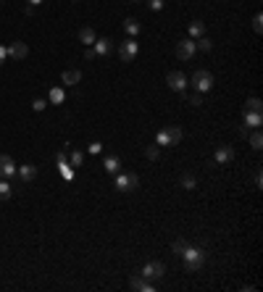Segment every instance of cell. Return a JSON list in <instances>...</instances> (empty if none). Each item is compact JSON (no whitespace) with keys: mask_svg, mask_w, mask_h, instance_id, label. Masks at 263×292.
I'll return each instance as SVG.
<instances>
[{"mask_svg":"<svg viewBox=\"0 0 263 292\" xmlns=\"http://www.w3.org/2000/svg\"><path fill=\"white\" fill-rule=\"evenodd\" d=\"M179 255L184 258V269L192 271V274L200 271V269H203V264H206V250L203 248H192V245H187Z\"/></svg>","mask_w":263,"mask_h":292,"instance_id":"cell-1","label":"cell"},{"mask_svg":"<svg viewBox=\"0 0 263 292\" xmlns=\"http://www.w3.org/2000/svg\"><path fill=\"white\" fill-rule=\"evenodd\" d=\"M182 129L179 127H166V129H161L158 132V137H156V145L158 148H174V145H179L182 142Z\"/></svg>","mask_w":263,"mask_h":292,"instance_id":"cell-2","label":"cell"},{"mask_svg":"<svg viewBox=\"0 0 263 292\" xmlns=\"http://www.w3.org/2000/svg\"><path fill=\"white\" fill-rule=\"evenodd\" d=\"M192 84L197 87V92H211L213 90V74L206 69H197L192 74Z\"/></svg>","mask_w":263,"mask_h":292,"instance_id":"cell-3","label":"cell"},{"mask_svg":"<svg viewBox=\"0 0 263 292\" xmlns=\"http://www.w3.org/2000/svg\"><path fill=\"white\" fill-rule=\"evenodd\" d=\"M137 187H140V177H137V174H124V171L116 174V190L132 192V190H137Z\"/></svg>","mask_w":263,"mask_h":292,"instance_id":"cell-4","label":"cell"},{"mask_svg":"<svg viewBox=\"0 0 263 292\" xmlns=\"http://www.w3.org/2000/svg\"><path fill=\"white\" fill-rule=\"evenodd\" d=\"M137 53H140V45H137V40H134V37L124 40V42L119 45V55H121V61H124V64H129V61H134V58H137Z\"/></svg>","mask_w":263,"mask_h":292,"instance_id":"cell-5","label":"cell"},{"mask_svg":"<svg viewBox=\"0 0 263 292\" xmlns=\"http://www.w3.org/2000/svg\"><path fill=\"white\" fill-rule=\"evenodd\" d=\"M166 84L171 87L174 92H184V90H187V84H190V79H187V76H184L182 71H168Z\"/></svg>","mask_w":263,"mask_h":292,"instance_id":"cell-6","label":"cell"},{"mask_svg":"<svg viewBox=\"0 0 263 292\" xmlns=\"http://www.w3.org/2000/svg\"><path fill=\"white\" fill-rule=\"evenodd\" d=\"M166 274V266L161 264V260H150V264L142 269V276L148 282H156V279H161V276Z\"/></svg>","mask_w":263,"mask_h":292,"instance_id":"cell-7","label":"cell"},{"mask_svg":"<svg viewBox=\"0 0 263 292\" xmlns=\"http://www.w3.org/2000/svg\"><path fill=\"white\" fill-rule=\"evenodd\" d=\"M195 40H182V42H177V58L179 61H190L192 55H195Z\"/></svg>","mask_w":263,"mask_h":292,"instance_id":"cell-8","label":"cell"},{"mask_svg":"<svg viewBox=\"0 0 263 292\" xmlns=\"http://www.w3.org/2000/svg\"><path fill=\"white\" fill-rule=\"evenodd\" d=\"M16 177V163L11 161V156H0V179H13Z\"/></svg>","mask_w":263,"mask_h":292,"instance_id":"cell-9","label":"cell"},{"mask_svg":"<svg viewBox=\"0 0 263 292\" xmlns=\"http://www.w3.org/2000/svg\"><path fill=\"white\" fill-rule=\"evenodd\" d=\"M242 119H245L247 129H258L263 124V113L260 111H242Z\"/></svg>","mask_w":263,"mask_h":292,"instance_id":"cell-10","label":"cell"},{"mask_svg":"<svg viewBox=\"0 0 263 292\" xmlns=\"http://www.w3.org/2000/svg\"><path fill=\"white\" fill-rule=\"evenodd\" d=\"M6 50H8V55H11V58H16V61H24V58L29 55V48H26V42H11Z\"/></svg>","mask_w":263,"mask_h":292,"instance_id":"cell-11","label":"cell"},{"mask_svg":"<svg viewBox=\"0 0 263 292\" xmlns=\"http://www.w3.org/2000/svg\"><path fill=\"white\" fill-rule=\"evenodd\" d=\"M92 50H95V55H108L113 50V40H108V37H100L92 42Z\"/></svg>","mask_w":263,"mask_h":292,"instance_id":"cell-12","label":"cell"},{"mask_svg":"<svg viewBox=\"0 0 263 292\" xmlns=\"http://www.w3.org/2000/svg\"><path fill=\"white\" fill-rule=\"evenodd\" d=\"M61 82L64 84H79L82 82V71L79 69H66L64 76H61Z\"/></svg>","mask_w":263,"mask_h":292,"instance_id":"cell-13","label":"cell"},{"mask_svg":"<svg viewBox=\"0 0 263 292\" xmlns=\"http://www.w3.org/2000/svg\"><path fill=\"white\" fill-rule=\"evenodd\" d=\"M231 158H235V150H231L229 145L216 148V163H229Z\"/></svg>","mask_w":263,"mask_h":292,"instance_id":"cell-14","label":"cell"},{"mask_svg":"<svg viewBox=\"0 0 263 292\" xmlns=\"http://www.w3.org/2000/svg\"><path fill=\"white\" fill-rule=\"evenodd\" d=\"M103 168H105L108 174H113V177H116V174L121 171V161H119V156H108V158L103 161Z\"/></svg>","mask_w":263,"mask_h":292,"instance_id":"cell-15","label":"cell"},{"mask_svg":"<svg viewBox=\"0 0 263 292\" xmlns=\"http://www.w3.org/2000/svg\"><path fill=\"white\" fill-rule=\"evenodd\" d=\"M95 40H98V35H95V29H92V26H82L79 29V42L82 45H92Z\"/></svg>","mask_w":263,"mask_h":292,"instance_id":"cell-16","label":"cell"},{"mask_svg":"<svg viewBox=\"0 0 263 292\" xmlns=\"http://www.w3.org/2000/svg\"><path fill=\"white\" fill-rule=\"evenodd\" d=\"M129 284H132V289H142V292H153V289H156V287L145 279V276H132Z\"/></svg>","mask_w":263,"mask_h":292,"instance_id":"cell-17","label":"cell"},{"mask_svg":"<svg viewBox=\"0 0 263 292\" xmlns=\"http://www.w3.org/2000/svg\"><path fill=\"white\" fill-rule=\"evenodd\" d=\"M16 171H19V177H21L24 182H32V179L37 177V168H35L32 163H24L21 168H16Z\"/></svg>","mask_w":263,"mask_h":292,"instance_id":"cell-18","label":"cell"},{"mask_svg":"<svg viewBox=\"0 0 263 292\" xmlns=\"http://www.w3.org/2000/svg\"><path fill=\"white\" fill-rule=\"evenodd\" d=\"M197 37H206V24L203 21H192L190 24V40H197Z\"/></svg>","mask_w":263,"mask_h":292,"instance_id":"cell-19","label":"cell"},{"mask_svg":"<svg viewBox=\"0 0 263 292\" xmlns=\"http://www.w3.org/2000/svg\"><path fill=\"white\" fill-rule=\"evenodd\" d=\"M124 29H127V32H129L132 37H137V35L142 32V26H140V21H134V19H127V21H124Z\"/></svg>","mask_w":263,"mask_h":292,"instance_id":"cell-20","label":"cell"},{"mask_svg":"<svg viewBox=\"0 0 263 292\" xmlns=\"http://www.w3.org/2000/svg\"><path fill=\"white\" fill-rule=\"evenodd\" d=\"M245 111H260V113H263V103H260V98H247Z\"/></svg>","mask_w":263,"mask_h":292,"instance_id":"cell-21","label":"cell"},{"mask_svg":"<svg viewBox=\"0 0 263 292\" xmlns=\"http://www.w3.org/2000/svg\"><path fill=\"white\" fill-rule=\"evenodd\" d=\"M11 195H13V190H11L8 179H0V200H8Z\"/></svg>","mask_w":263,"mask_h":292,"instance_id":"cell-22","label":"cell"},{"mask_svg":"<svg viewBox=\"0 0 263 292\" xmlns=\"http://www.w3.org/2000/svg\"><path fill=\"white\" fill-rule=\"evenodd\" d=\"M195 48H197V50H203V53H208V50L213 48V42H211L208 37H197V40H195Z\"/></svg>","mask_w":263,"mask_h":292,"instance_id":"cell-23","label":"cell"},{"mask_svg":"<svg viewBox=\"0 0 263 292\" xmlns=\"http://www.w3.org/2000/svg\"><path fill=\"white\" fill-rule=\"evenodd\" d=\"M82 161H84V156H82L79 150H74L71 156H69V166H71V168H79V166H82Z\"/></svg>","mask_w":263,"mask_h":292,"instance_id":"cell-24","label":"cell"},{"mask_svg":"<svg viewBox=\"0 0 263 292\" xmlns=\"http://www.w3.org/2000/svg\"><path fill=\"white\" fill-rule=\"evenodd\" d=\"M250 145H253L255 150H260V148H263V134H260V129H255V132L250 134Z\"/></svg>","mask_w":263,"mask_h":292,"instance_id":"cell-25","label":"cell"},{"mask_svg":"<svg viewBox=\"0 0 263 292\" xmlns=\"http://www.w3.org/2000/svg\"><path fill=\"white\" fill-rule=\"evenodd\" d=\"M179 182H182V187H184V190H195V177H192V174H182Z\"/></svg>","mask_w":263,"mask_h":292,"instance_id":"cell-26","label":"cell"},{"mask_svg":"<svg viewBox=\"0 0 263 292\" xmlns=\"http://www.w3.org/2000/svg\"><path fill=\"white\" fill-rule=\"evenodd\" d=\"M50 103H55V105L64 103V90H61V87H53V90H50Z\"/></svg>","mask_w":263,"mask_h":292,"instance_id":"cell-27","label":"cell"},{"mask_svg":"<svg viewBox=\"0 0 263 292\" xmlns=\"http://www.w3.org/2000/svg\"><path fill=\"white\" fill-rule=\"evenodd\" d=\"M145 156H148V158H150V161H156V158H158V156H161V150H158V145H150V148H148V150H145Z\"/></svg>","mask_w":263,"mask_h":292,"instance_id":"cell-28","label":"cell"},{"mask_svg":"<svg viewBox=\"0 0 263 292\" xmlns=\"http://www.w3.org/2000/svg\"><path fill=\"white\" fill-rule=\"evenodd\" d=\"M253 29H255L258 35L263 32V16H260V13H255V16H253Z\"/></svg>","mask_w":263,"mask_h":292,"instance_id":"cell-29","label":"cell"},{"mask_svg":"<svg viewBox=\"0 0 263 292\" xmlns=\"http://www.w3.org/2000/svg\"><path fill=\"white\" fill-rule=\"evenodd\" d=\"M32 108H35V111H45V108H48V100H40V98H35Z\"/></svg>","mask_w":263,"mask_h":292,"instance_id":"cell-30","label":"cell"},{"mask_svg":"<svg viewBox=\"0 0 263 292\" xmlns=\"http://www.w3.org/2000/svg\"><path fill=\"white\" fill-rule=\"evenodd\" d=\"M187 245H190V242H187V240H177V242H174V253H177V255H179V253H182V250H184V248H187Z\"/></svg>","mask_w":263,"mask_h":292,"instance_id":"cell-31","label":"cell"},{"mask_svg":"<svg viewBox=\"0 0 263 292\" xmlns=\"http://www.w3.org/2000/svg\"><path fill=\"white\" fill-rule=\"evenodd\" d=\"M190 105H203V92H197V95H190Z\"/></svg>","mask_w":263,"mask_h":292,"instance_id":"cell-32","label":"cell"},{"mask_svg":"<svg viewBox=\"0 0 263 292\" xmlns=\"http://www.w3.org/2000/svg\"><path fill=\"white\" fill-rule=\"evenodd\" d=\"M148 6H150L153 11H161V8H163V0H148Z\"/></svg>","mask_w":263,"mask_h":292,"instance_id":"cell-33","label":"cell"},{"mask_svg":"<svg viewBox=\"0 0 263 292\" xmlns=\"http://www.w3.org/2000/svg\"><path fill=\"white\" fill-rule=\"evenodd\" d=\"M6 58H8V50H6V45H0V66L6 64Z\"/></svg>","mask_w":263,"mask_h":292,"instance_id":"cell-34","label":"cell"},{"mask_svg":"<svg viewBox=\"0 0 263 292\" xmlns=\"http://www.w3.org/2000/svg\"><path fill=\"white\" fill-rule=\"evenodd\" d=\"M87 150L92 153V156H95V153H100V150H103V145H100V142H92V145H90Z\"/></svg>","mask_w":263,"mask_h":292,"instance_id":"cell-35","label":"cell"},{"mask_svg":"<svg viewBox=\"0 0 263 292\" xmlns=\"http://www.w3.org/2000/svg\"><path fill=\"white\" fill-rule=\"evenodd\" d=\"M255 187H258V190L263 187V177H260V171H255Z\"/></svg>","mask_w":263,"mask_h":292,"instance_id":"cell-36","label":"cell"},{"mask_svg":"<svg viewBox=\"0 0 263 292\" xmlns=\"http://www.w3.org/2000/svg\"><path fill=\"white\" fill-rule=\"evenodd\" d=\"M84 58H87V61H92V58H98V55H95V50H92V48H90V50L84 53Z\"/></svg>","mask_w":263,"mask_h":292,"instance_id":"cell-37","label":"cell"},{"mask_svg":"<svg viewBox=\"0 0 263 292\" xmlns=\"http://www.w3.org/2000/svg\"><path fill=\"white\" fill-rule=\"evenodd\" d=\"M29 6H40V3H45V0H26Z\"/></svg>","mask_w":263,"mask_h":292,"instance_id":"cell-38","label":"cell"},{"mask_svg":"<svg viewBox=\"0 0 263 292\" xmlns=\"http://www.w3.org/2000/svg\"><path fill=\"white\" fill-rule=\"evenodd\" d=\"M132 3H140V0H132Z\"/></svg>","mask_w":263,"mask_h":292,"instance_id":"cell-39","label":"cell"},{"mask_svg":"<svg viewBox=\"0 0 263 292\" xmlns=\"http://www.w3.org/2000/svg\"><path fill=\"white\" fill-rule=\"evenodd\" d=\"M74 3H79V0H74Z\"/></svg>","mask_w":263,"mask_h":292,"instance_id":"cell-40","label":"cell"}]
</instances>
